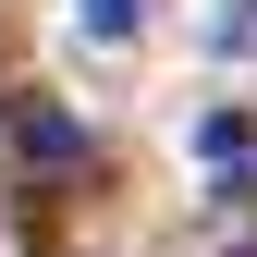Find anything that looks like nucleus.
<instances>
[{
	"instance_id": "obj_1",
	"label": "nucleus",
	"mask_w": 257,
	"mask_h": 257,
	"mask_svg": "<svg viewBox=\"0 0 257 257\" xmlns=\"http://www.w3.org/2000/svg\"><path fill=\"white\" fill-rule=\"evenodd\" d=\"M74 159H86V135H74V110H25V172H37V184H61Z\"/></svg>"
},
{
	"instance_id": "obj_2",
	"label": "nucleus",
	"mask_w": 257,
	"mask_h": 257,
	"mask_svg": "<svg viewBox=\"0 0 257 257\" xmlns=\"http://www.w3.org/2000/svg\"><path fill=\"white\" fill-rule=\"evenodd\" d=\"M74 25L86 37H135V0H74Z\"/></svg>"
}]
</instances>
